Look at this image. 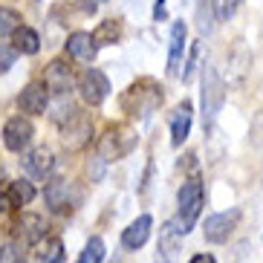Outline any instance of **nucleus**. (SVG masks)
<instances>
[{
    "label": "nucleus",
    "mask_w": 263,
    "mask_h": 263,
    "mask_svg": "<svg viewBox=\"0 0 263 263\" xmlns=\"http://www.w3.org/2000/svg\"><path fill=\"white\" fill-rule=\"evenodd\" d=\"M159 104H162V90H159L151 78L136 81V84H133L130 90H124V96H122V110L130 113V116H136V119L151 116Z\"/></svg>",
    "instance_id": "f257e3e1"
},
{
    "label": "nucleus",
    "mask_w": 263,
    "mask_h": 263,
    "mask_svg": "<svg viewBox=\"0 0 263 263\" xmlns=\"http://www.w3.org/2000/svg\"><path fill=\"white\" fill-rule=\"evenodd\" d=\"M133 145H136V130L130 124H113L99 139V156L104 162H116V159L130 154Z\"/></svg>",
    "instance_id": "f03ea898"
},
{
    "label": "nucleus",
    "mask_w": 263,
    "mask_h": 263,
    "mask_svg": "<svg viewBox=\"0 0 263 263\" xmlns=\"http://www.w3.org/2000/svg\"><path fill=\"white\" fill-rule=\"evenodd\" d=\"M177 202H179V232L185 234L191 232V226L197 223V217L202 211V182L197 177L185 179L179 185V194H177Z\"/></svg>",
    "instance_id": "7ed1b4c3"
},
{
    "label": "nucleus",
    "mask_w": 263,
    "mask_h": 263,
    "mask_svg": "<svg viewBox=\"0 0 263 263\" xmlns=\"http://www.w3.org/2000/svg\"><path fill=\"white\" fill-rule=\"evenodd\" d=\"M223 101H226L223 78H220V72H217L214 67H205V70H202V122H205V127L217 119Z\"/></svg>",
    "instance_id": "20e7f679"
},
{
    "label": "nucleus",
    "mask_w": 263,
    "mask_h": 263,
    "mask_svg": "<svg viewBox=\"0 0 263 263\" xmlns=\"http://www.w3.org/2000/svg\"><path fill=\"white\" fill-rule=\"evenodd\" d=\"M78 93H81V99H84L87 104H101L110 93L107 76H104L101 70H96V67L84 70L81 76H78Z\"/></svg>",
    "instance_id": "39448f33"
},
{
    "label": "nucleus",
    "mask_w": 263,
    "mask_h": 263,
    "mask_svg": "<svg viewBox=\"0 0 263 263\" xmlns=\"http://www.w3.org/2000/svg\"><path fill=\"white\" fill-rule=\"evenodd\" d=\"M32 136H35V127H32V122L26 116H12L6 122V127H3V145H6L12 154L26 151Z\"/></svg>",
    "instance_id": "423d86ee"
},
{
    "label": "nucleus",
    "mask_w": 263,
    "mask_h": 263,
    "mask_svg": "<svg viewBox=\"0 0 263 263\" xmlns=\"http://www.w3.org/2000/svg\"><path fill=\"white\" fill-rule=\"evenodd\" d=\"M237 220H240V211L232 209V211H220V214H211L202 226V234L209 243H226L232 237V232L237 229Z\"/></svg>",
    "instance_id": "0eeeda50"
},
{
    "label": "nucleus",
    "mask_w": 263,
    "mask_h": 263,
    "mask_svg": "<svg viewBox=\"0 0 263 263\" xmlns=\"http://www.w3.org/2000/svg\"><path fill=\"white\" fill-rule=\"evenodd\" d=\"M64 145L70 147V151H78V147H84L87 142H90V136H93V122L87 116H81V113H76L72 119H67L64 122Z\"/></svg>",
    "instance_id": "6e6552de"
},
{
    "label": "nucleus",
    "mask_w": 263,
    "mask_h": 263,
    "mask_svg": "<svg viewBox=\"0 0 263 263\" xmlns=\"http://www.w3.org/2000/svg\"><path fill=\"white\" fill-rule=\"evenodd\" d=\"M44 217L38 214H21L15 223V243H21V246H35V243H41L44 240Z\"/></svg>",
    "instance_id": "1a4fd4ad"
},
{
    "label": "nucleus",
    "mask_w": 263,
    "mask_h": 263,
    "mask_svg": "<svg viewBox=\"0 0 263 263\" xmlns=\"http://www.w3.org/2000/svg\"><path fill=\"white\" fill-rule=\"evenodd\" d=\"M185 24L177 21L171 26V41H168V76H179V67H182V55H185Z\"/></svg>",
    "instance_id": "9d476101"
},
{
    "label": "nucleus",
    "mask_w": 263,
    "mask_h": 263,
    "mask_svg": "<svg viewBox=\"0 0 263 263\" xmlns=\"http://www.w3.org/2000/svg\"><path fill=\"white\" fill-rule=\"evenodd\" d=\"M44 84L47 90H52L55 96H67L72 90V72L64 61H52L44 72Z\"/></svg>",
    "instance_id": "9b49d317"
},
{
    "label": "nucleus",
    "mask_w": 263,
    "mask_h": 263,
    "mask_svg": "<svg viewBox=\"0 0 263 263\" xmlns=\"http://www.w3.org/2000/svg\"><path fill=\"white\" fill-rule=\"evenodd\" d=\"M47 84H38V81H32L21 90L17 96V107L24 110V113H44L47 110Z\"/></svg>",
    "instance_id": "f8f14e48"
},
{
    "label": "nucleus",
    "mask_w": 263,
    "mask_h": 263,
    "mask_svg": "<svg viewBox=\"0 0 263 263\" xmlns=\"http://www.w3.org/2000/svg\"><path fill=\"white\" fill-rule=\"evenodd\" d=\"M191 119H194L191 101H182V104H177L174 116H171V142H174L177 147L188 139V133H191Z\"/></svg>",
    "instance_id": "ddd939ff"
},
{
    "label": "nucleus",
    "mask_w": 263,
    "mask_h": 263,
    "mask_svg": "<svg viewBox=\"0 0 263 263\" xmlns=\"http://www.w3.org/2000/svg\"><path fill=\"white\" fill-rule=\"evenodd\" d=\"M151 226H154V220H151V214H142V217H136L127 229H124V234H122V246L124 249H130V252H136V249H142L145 246V240H147V234H151Z\"/></svg>",
    "instance_id": "4468645a"
},
{
    "label": "nucleus",
    "mask_w": 263,
    "mask_h": 263,
    "mask_svg": "<svg viewBox=\"0 0 263 263\" xmlns=\"http://www.w3.org/2000/svg\"><path fill=\"white\" fill-rule=\"evenodd\" d=\"M179 243H182V232L177 229V220H168L159 232V255H162V263H171L179 252Z\"/></svg>",
    "instance_id": "2eb2a0df"
},
{
    "label": "nucleus",
    "mask_w": 263,
    "mask_h": 263,
    "mask_svg": "<svg viewBox=\"0 0 263 263\" xmlns=\"http://www.w3.org/2000/svg\"><path fill=\"white\" fill-rule=\"evenodd\" d=\"M24 168L29 171L32 177H47L49 171L55 168V154L49 147H35L24 156Z\"/></svg>",
    "instance_id": "dca6fc26"
},
{
    "label": "nucleus",
    "mask_w": 263,
    "mask_h": 263,
    "mask_svg": "<svg viewBox=\"0 0 263 263\" xmlns=\"http://www.w3.org/2000/svg\"><path fill=\"white\" fill-rule=\"evenodd\" d=\"M96 41L90 32H72L70 38H67V52L72 55V58H78V61H93L96 58Z\"/></svg>",
    "instance_id": "f3484780"
},
{
    "label": "nucleus",
    "mask_w": 263,
    "mask_h": 263,
    "mask_svg": "<svg viewBox=\"0 0 263 263\" xmlns=\"http://www.w3.org/2000/svg\"><path fill=\"white\" fill-rule=\"evenodd\" d=\"M249 67H252V55H249L246 47H243V41H237V44L232 47V52H229V70L234 72L232 84H243V81H246Z\"/></svg>",
    "instance_id": "a211bd4d"
},
{
    "label": "nucleus",
    "mask_w": 263,
    "mask_h": 263,
    "mask_svg": "<svg viewBox=\"0 0 263 263\" xmlns=\"http://www.w3.org/2000/svg\"><path fill=\"white\" fill-rule=\"evenodd\" d=\"M122 38V21L119 17H107V21H101L93 32V41L96 47H107V44H116Z\"/></svg>",
    "instance_id": "6ab92c4d"
},
{
    "label": "nucleus",
    "mask_w": 263,
    "mask_h": 263,
    "mask_svg": "<svg viewBox=\"0 0 263 263\" xmlns=\"http://www.w3.org/2000/svg\"><path fill=\"white\" fill-rule=\"evenodd\" d=\"M44 200H47V205L52 211L64 209V205H67V200H70V185H67L64 179H52V182L44 188Z\"/></svg>",
    "instance_id": "aec40b11"
},
{
    "label": "nucleus",
    "mask_w": 263,
    "mask_h": 263,
    "mask_svg": "<svg viewBox=\"0 0 263 263\" xmlns=\"http://www.w3.org/2000/svg\"><path fill=\"white\" fill-rule=\"evenodd\" d=\"M12 41H15V49H17V52H24V55H35V52L41 49L38 32L29 29V26H21V29L12 35Z\"/></svg>",
    "instance_id": "412c9836"
},
{
    "label": "nucleus",
    "mask_w": 263,
    "mask_h": 263,
    "mask_svg": "<svg viewBox=\"0 0 263 263\" xmlns=\"http://www.w3.org/2000/svg\"><path fill=\"white\" fill-rule=\"evenodd\" d=\"M217 21V0H197V26L202 35H209L214 29Z\"/></svg>",
    "instance_id": "4be33fe9"
},
{
    "label": "nucleus",
    "mask_w": 263,
    "mask_h": 263,
    "mask_svg": "<svg viewBox=\"0 0 263 263\" xmlns=\"http://www.w3.org/2000/svg\"><path fill=\"white\" fill-rule=\"evenodd\" d=\"M9 197H12L15 205H29V202L35 200V188H32V182H26V179H17V182L9 185Z\"/></svg>",
    "instance_id": "5701e85b"
},
{
    "label": "nucleus",
    "mask_w": 263,
    "mask_h": 263,
    "mask_svg": "<svg viewBox=\"0 0 263 263\" xmlns=\"http://www.w3.org/2000/svg\"><path fill=\"white\" fill-rule=\"evenodd\" d=\"M64 260V243L58 237H49L44 249L38 252V263H61Z\"/></svg>",
    "instance_id": "b1692460"
},
{
    "label": "nucleus",
    "mask_w": 263,
    "mask_h": 263,
    "mask_svg": "<svg viewBox=\"0 0 263 263\" xmlns=\"http://www.w3.org/2000/svg\"><path fill=\"white\" fill-rule=\"evenodd\" d=\"M17 29H21V15H17L15 9L0 6V38H6V35H15Z\"/></svg>",
    "instance_id": "393cba45"
},
{
    "label": "nucleus",
    "mask_w": 263,
    "mask_h": 263,
    "mask_svg": "<svg viewBox=\"0 0 263 263\" xmlns=\"http://www.w3.org/2000/svg\"><path fill=\"white\" fill-rule=\"evenodd\" d=\"M101 257H104V240L90 237L87 246H84V252L78 255V263H101Z\"/></svg>",
    "instance_id": "a878e982"
},
{
    "label": "nucleus",
    "mask_w": 263,
    "mask_h": 263,
    "mask_svg": "<svg viewBox=\"0 0 263 263\" xmlns=\"http://www.w3.org/2000/svg\"><path fill=\"white\" fill-rule=\"evenodd\" d=\"M0 263H24V252H21V243L9 240L0 246Z\"/></svg>",
    "instance_id": "bb28decb"
},
{
    "label": "nucleus",
    "mask_w": 263,
    "mask_h": 263,
    "mask_svg": "<svg viewBox=\"0 0 263 263\" xmlns=\"http://www.w3.org/2000/svg\"><path fill=\"white\" fill-rule=\"evenodd\" d=\"M240 0H217V21H229Z\"/></svg>",
    "instance_id": "cd10ccee"
},
{
    "label": "nucleus",
    "mask_w": 263,
    "mask_h": 263,
    "mask_svg": "<svg viewBox=\"0 0 263 263\" xmlns=\"http://www.w3.org/2000/svg\"><path fill=\"white\" fill-rule=\"evenodd\" d=\"M15 55H17L15 47H6V44H0V72H6L9 67L15 64Z\"/></svg>",
    "instance_id": "c85d7f7f"
},
{
    "label": "nucleus",
    "mask_w": 263,
    "mask_h": 263,
    "mask_svg": "<svg viewBox=\"0 0 263 263\" xmlns=\"http://www.w3.org/2000/svg\"><path fill=\"white\" fill-rule=\"evenodd\" d=\"M197 52H200V47L194 44V47H191V55H188V64H185V70H182V81H188V78H191L194 67H197Z\"/></svg>",
    "instance_id": "c756f323"
},
{
    "label": "nucleus",
    "mask_w": 263,
    "mask_h": 263,
    "mask_svg": "<svg viewBox=\"0 0 263 263\" xmlns=\"http://www.w3.org/2000/svg\"><path fill=\"white\" fill-rule=\"evenodd\" d=\"M12 205H15V202H12V197H9V191H0V214H6Z\"/></svg>",
    "instance_id": "7c9ffc66"
},
{
    "label": "nucleus",
    "mask_w": 263,
    "mask_h": 263,
    "mask_svg": "<svg viewBox=\"0 0 263 263\" xmlns=\"http://www.w3.org/2000/svg\"><path fill=\"white\" fill-rule=\"evenodd\" d=\"M154 17H156V21H162V17H165V0H156V6H154Z\"/></svg>",
    "instance_id": "2f4dec72"
},
{
    "label": "nucleus",
    "mask_w": 263,
    "mask_h": 263,
    "mask_svg": "<svg viewBox=\"0 0 263 263\" xmlns=\"http://www.w3.org/2000/svg\"><path fill=\"white\" fill-rule=\"evenodd\" d=\"M188 263H217V260H214V257H211V255H194V257H191V260H188Z\"/></svg>",
    "instance_id": "473e14b6"
},
{
    "label": "nucleus",
    "mask_w": 263,
    "mask_h": 263,
    "mask_svg": "<svg viewBox=\"0 0 263 263\" xmlns=\"http://www.w3.org/2000/svg\"><path fill=\"white\" fill-rule=\"evenodd\" d=\"M0 177H3V165H0Z\"/></svg>",
    "instance_id": "72a5a7b5"
}]
</instances>
